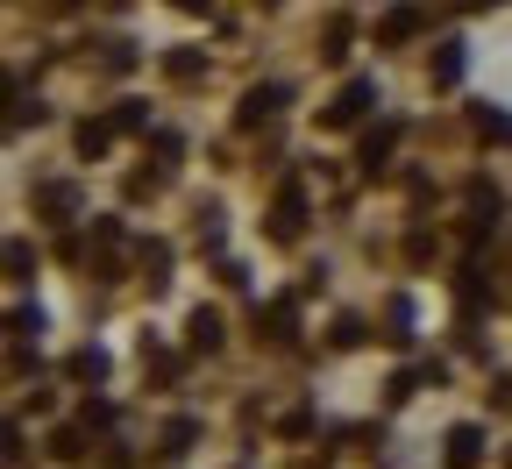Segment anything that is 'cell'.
Here are the masks:
<instances>
[{
  "label": "cell",
  "instance_id": "cell-2",
  "mask_svg": "<svg viewBox=\"0 0 512 469\" xmlns=\"http://www.w3.org/2000/svg\"><path fill=\"white\" fill-rule=\"evenodd\" d=\"M285 107V86H249V100H242V128H256V121H271Z\"/></svg>",
  "mask_w": 512,
  "mask_h": 469
},
{
  "label": "cell",
  "instance_id": "cell-3",
  "mask_svg": "<svg viewBox=\"0 0 512 469\" xmlns=\"http://www.w3.org/2000/svg\"><path fill=\"white\" fill-rule=\"evenodd\" d=\"M477 462H484V434L456 427V434H448V469H477Z\"/></svg>",
  "mask_w": 512,
  "mask_h": 469
},
{
  "label": "cell",
  "instance_id": "cell-5",
  "mask_svg": "<svg viewBox=\"0 0 512 469\" xmlns=\"http://www.w3.org/2000/svg\"><path fill=\"white\" fill-rule=\"evenodd\" d=\"M299 221H306L299 192H285V199H278V214H271V235H278V242H292V235H299Z\"/></svg>",
  "mask_w": 512,
  "mask_h": 469
},
{
  "label": "cell",
  "instance_id": "cell-8",
  "mask_svg": "<svg viewBox=\"0 0 512 469\" xmlns=\"http://www.w3.org/2000/svg\"><path fill=\"white\" fill-rule=\"evenodd\" d=\"M36 207H43V214H72V207H79V192H72V185H43V192H36Z\"/></svg>",
  "mask_w": 512,
  "mask_h": 469
},
{
  "label": "cell",
  "instance_id": "cell-14",
  "mask_svg": "<svg viewBox=\"0 0 512 469\" xmlns=\"http://www.w3.org/2000/svg\"><path fill=\"white\" fill-rule=\"evenodd\" d=\"M164 72H171V79H200V57H192V50H178V57L164 64Z\"/></svg>",
  "mask_w": 512,
  "mask_h": 469
},
{
  "label": "cell",
  "instance_id": "cell-15",
  "mask_svg": "<svg viewBox=\"0 0 512 469\" xmlns=\"http://www.w3.org/2000/svg\"><path fill=\"white\" fill-rule=\"evenodd\" d=\"M498 406H505V413H512V384H505V391H498Z\"/></svg>",
  "mask_w": 512,
  "mask_h": 469
},
{
  "label": "cell",
  "instance_id": "cell-13",
  "mask_svg": "<svg viewBox=\"0 0 512 469\" xmlns=\"http://www.w3.org/2000/svg\"><path fill=\"white\" fill-rule=\"evenodd\" d=\"M264 327H271V334H278V342H285V334H292V299H278V306L264 313Z\"/></svg>",
  "mask_w": 512,
  "mask_h": 469
},
{
  "label": "cell",
  "instance_id": "cell-12",
  "mask_svg": "<svg viewBox=\"0 0 512 469\" xmlns=\"http://www.w3.org/2000/svg\"><path fill=\"white\" fill-rule=\"evenodd\" d=\"M477 136H498V143H512V121H505V114H491V107H484V114H477Z\"/></svg>",
  "mask_w": 512,
  "mask_h": 469
},
{
  "label": "cell",
  "instance_id": "cell-6",
  "mask_svg": "<svg viewBox=\"0 0 512 469\" xmlns=\"http://www.w3.org/2000/svg\"><path fill=\"white\" fill-rule=\"evenodd\" d=\"M420 29V8H392V15H384V29H377V43H406Z\"/></svg>",
  "mask_w": 512,
  "mask_h": 469
},
{
  "label": "cell",
  "instance_id": "cell-10",
  "mask_svg": "<svg viewBox=\"0 0 512 469\" xmlns=\"http://www.w3.org/2000/svg\"><path fill=\"white\" fill-rule=\"evenodd\" d=\"M72 377H79V384H100V377H107V356H100V349H79V356H72Z\"/></svg>",
  "mask_w": 512,
  "mask_h": 469
},
{
  "label": "cell",
  "instance_id": "cell-4",
  "mask_svg": "<svg viewBox=\"0 0 512 469\" xmlns=\"http://www.w3.org/2000/svg\"><path fill=\"white\" fill-rule=\"evenodd\" d=\"M392 143H399V121H377V128H370V136H363V164L377 171L384 157H392Z\"/></svg>",
  "mask_w": 512,
  "mask_h": 469
},
{
  "label": "cell",
  "instance_id": "cell-7",
  "mask_svg": "<svg viewBox=\"0 0 512 469\" xmlns=\"http://www.w3.org/2000/svg\"><path fill=\"white\" fill-rule=\"evenodd\" d=\"M463 79V43H441V57H434V86H456Z\"/></svg>",
  "mask_w": 512,
  "mask_h": 469
},
{
  "label": "cell",
  "instance_id": "cell-9",
  "mask_svg": "<svg viewBox=\"0 0 512 469\" xmlns=\"http://www.w3.org/2000/svg\"><path fill=\"white\" fill-rule=\"evenodd\" d=\"M192 349H221V313H192Z\"/></svg>",
  "mask_w": 512,
  "mask_h": 469
},
{
  "label": "cell",
  "instance_id": "cell-1",
  "mask_svg": "<svg viewBox=\"0 0 512 469\" xmlns=\"http://www.w3.org/2000/svg\"><path fill=\"white\" fill-rule=\"evenodd\" d=\"M370 93H377L370 79H349V86L335 93V107H328V128H349V121H356V114L370 107Z\"/></svg>",
  "mask_w": 512,
  "mask_h": 469
},
{
  "label": "cell",
  "instance_id": "cell-11",
  "mask_svg": "<svg viewBox=\"0 0 512 469\" xmlns=\"http://www.w3.org/2000/svg\"><path fill=\"white\" fill-rule=\"evenodd\" d=\"M107 136H114V121H86V128H79V150H86V157H100V150H107Z\"/></svg>",
  "mask_w": 512,
  "mask_h": 469
}]
</instances>
